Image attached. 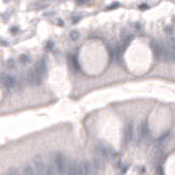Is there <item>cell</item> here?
I'll use <instances>...</instances> for the list:
<instances>
[{
	"label": "cell",
	"instance_id": "6da1fadb",
	"mask_svg": "<svg viewBox=\"0 0 175 175\" xmlns=\"http://www.w3.org/2000/svg\"><path fill=\"white\" fill-rule=\"evenodd\" d=\"M52 159H53V162L55 169L57 171V174L58 175H66V168H67V159L61 152H53L52 154Z\"/></svg>",
	"mask_w": 175,
	"mask_h": 175
},
{
	"label": "cell",
	"instance_id": "7a4b0ae2",
	"mask_svg": "<svg viewBox=\"0 0 175 175\" xmlns=\"http://www.w3.org/2000/svg\"><path fill=\"white\" fill-rule=\"evenodd\" d=\"M33 169L35 175H46V164L41 154H36L33 158Z\"/></svg>",
	"mask_w": 175,
	"mask_h": 175
},
{
	"label": "cell",
	"instance_id": "3957f363",
	"mask_svg": "<svg viewBox=\"0 0 175 175\" xmlns=\"http://www.w3.org/2000/svg\"><path fill=\"white\" fill-rule=\"evenodd\" d=\"M1 83L7 90H19L20 89V82L16 80L14 77L5 75L1 77Z\"/></svg>",
	"mask_w": 175,
	"mask_h": 175
},
{
	"label": "cell",
	"instance_id": "277c9868",
	"mask_svg": "<svg viewBox=\"0 0 175 175\" xmlns=\"http://www.w3.org/2000/svg\"><path fill=\"white\" fill-rule=\"evenodd\" d=\"M152 49L155 59L159 61H164V49H165L164 44L162 42L155 41L152 43Z\"/></svg>",
	"mask_w": 175,
	"mask_h": 175
},
{
	"label": "cell",
	"instance_id": "5b68a950",
	"mask_svg": "<svg viewBox=\"0 0 175 175\" xmlns=\"http://www.w3.org/2000/svg\"><path fill=\"white\" fill-rule=\"evenodd\" d=\"M34 72L36 75V78H37L38 84L43 81L44 76L46 75V62L44 59L38 60V62L35 65V68H34Z\"/></svg>",
	"mask_w": 175,
	"mask_h": 175
},
{
	"label": "cell",
	"instance_id": "8992f818",
	"mask_svg": "<svg viewBox=\"0 0 175 175\" xmlns=\"http://www.w3.org/2000/svg\"><path fill=\"white\" fill-rule=\"evenodd\" d=\"M132 137H134V125L131 123H129V124L126 125L125 130H124V142L125 143L130 142Z\"/></svg>",
	"mask_w": 175,
	"mask_h": 175
},
{
	"label": "cell",
	"instance_id": "52a82bcc",
	"mask_svg": "<svg viewBox=\"0 0 175 175\" xmlns=\"http://www.w3.org/2000/svg\"><path fill=\"white\" fill-rule=\"evenodd\" d=\"M67 59H68V64L72 70L78 71L80 69V66H79V61H78V57L76 54H69L67 56Z\"/></svg>",
	"mask_w": 175,
	"mask_h": 175
},
{
	"label": "cell",
	"instance_id": "ba28073f",
	"mask_svg": "<svg viewBox=\"0 0 175 175\" xmlns=\"http://www.w3.org/2000/svg\"><path fill=\"white\" fill-rule=\"evenodd\" d=\"M149 137V129L146 123H141L138 128V138L139 140H146Z\"/></svg>",
	"mask_w": 175,
	"mask_h": 175
},
{
	"label": "cell",
	"instance_id": "9c48e42d",
	"mask_svg": "<svg viewBox=\"0 0 175 175\" xmlns=\"http://www.w3.org/2000/svg\"><path fill=\"white\" fill-rule=\"evenodd\" d=\"M66 175H78V163L75 161L67 162Z\"/></svg>",
	"mask_w": 175,
	"mask_h": 175
},
{
	"label": "cell",
	"instance_id": "30bf717a",
	"mask_svg": "<svg viewBox=\"0 0 175 175\" xmlns=\"http://www.w3.org/2000/svg\"><path fill=\"white\" fill-rule=\"evenodd\" d=\"M22 175H35L33 165L31 163H25L23 165V170H22Z\"/></svg>",
	"mask_w": 175,
	"mask_h": 175
},
{
	"label": "cell",
	"instance_id": "8fae6325",
	"mask_svg": "<svg viewBox=\"0 0 175 175\" xmlns=\"http://www.w3.org/2000/svg\"><path fill=\"white\" fill-rule=\"evenodd\" d=\"M46 175H58L53 163L46 164Z\"/></svg>",
	"mask_w": 175,
	"mask_h": 175
},
{
	"label": "cell",
	"instance_id": "7c38bea8",
	"mask_svg": "<svg viewBox=\"0 0 175 175\" xmlns=\"http://www.w3.org/2000/svg\"><path fill=\"white\" fill-rule=\"evenodd\" d=\"M19 61H20L21 64H28V62L31 61V58H30V56L27 54H22L20 55V57H19Z\"/></svg>",
	"mask_w": 175,
	"mask_h": 175
},
{
	"label": "cell",
	"instance_id": "4fadbf2b",
	"mask_svg": "<svg viewBox=\"0 0 175 175\" xmlns=\"http://www.w3.org/2000/svg\"><path fill=\"white\" fill-rule=\"evenodd\" d=\"M79 37H80V33L78 32L77 30H73V31H71L70 32V38L72 39V41H78L79 39Z\"/></svg>",
	"mask_w": 175,
	"mask_h": 175
},
{
	"label": "cell",
	"instance_id": "5bb4252c",
	"mask_svg": "<svg viewBox=\"0 0 175 175\" xmlns=\"http://www.w3.org/2000/svg\"><path fill=\"white\" fill-rule=\"evenodd\" d=\"M7 67H8L9 69H14V68H16V60L9 59L7 61Z\"/></svg>",
	"mask_w": 175,
	"mask_h": 175
},
{
	"label": "cell",
	"instance_id": "9a60e30c",
	"mask_svg": "<svg viewBox=\"0 0 175 175\" xmlns=\"http://www.w3.org/2000/svg\"><path fill=\"white\" fill-rule=\"evenodd\" d=\"M7 175H21V174L19 173V171H18L16 168H10L9 171H8V173H7Z\"/></svg>",
	"mask_w": 175,
	"mask_h": 175
},
{
	"label": "cell",
	"instance_id": "2e32d148",
	"mask_svg": "<svg viewBox=\"0 0 175 175\" xmlns=\"http://www.w3.org/2000/svg\"><path fill=\"white\" fill-rule=\"evenodd\" d=\"M80 19H81L80 16H73V18H72V23L76 24V23H78V22L80 21Z\"/></svg>",
	"mask_w": 175,
	"mask_h": 175
},
{
	"label": "cell",
	"instance_id": "e0dca14e",
	"mask_svg": "<svg viewBox=\"0 0 175 175\" xmlns=\"http://www.w3.org/2000/svg\"><path fill=\"white\" fill-rule=\"evenodd\" d=\"M54 47V43L53 42H48L47 45H46V49H52Z\"/></svg>",
	"mask_w": 175,
	"mask_h": 175
},
{
	"label": "cell",
	"instance_id": "ac0fdd59",
	"mask_svg": "<svg viewBox=\"0 0 175 175\" xmlns=\"http://www.w3.org/2000/svg\"><path fill=\"white\" fill-rule=\"evenodd\" d=\"M118 5H119V3H118V2H115V3H113L112 5H109V8H107V10H112L113 8H116V7H118Z\"/></svg>",
	"mask_w": 175,
	"mask_h": 175
},
{
	"label": "cell",
	"instance_id": "d6986e66",
	"mask_svg": "<svg viewBox=\"0 0 175 175\" xmlns=\"http://www.w3.org/2000/svg\"><path fill=\"white\" fill-rule=\"evenodd\" d=\"M18 31H19V28H18V27H11L10 28L11 33H18Z\"/></svg>",
	"mask_w": 175,
	"mask_h": 175
},
{
	"label": "cell",
	"instance_id": "ffe728a7",
	"mask_svg": "<svg viewBox=\"0 0 175 175\" xmlns=\"http://www.w3.org/2000/svg\"><path fill=\"white\" fill-rule=\"evenodd\" d=\"M76 2L78 5H83V3H85V0H76Z\"/></svg>",
	"mask_w": 175,
	"mask_h": 175
},
{
	"label": "cell",
	"instance_id": "44dd1931",
	"mask_svg": "<svg viewBox=\"0 0 175 175\" xmlns=\"http://www.w3.org/2000/svg\"><path fill=\"white\" fill-rule=\"evenodd\" d=\"M7 1H10V0H5V2H7Z\"/></svg>",
	"mask_w": 175,
	"mask_h": 175
}]
</instances>
